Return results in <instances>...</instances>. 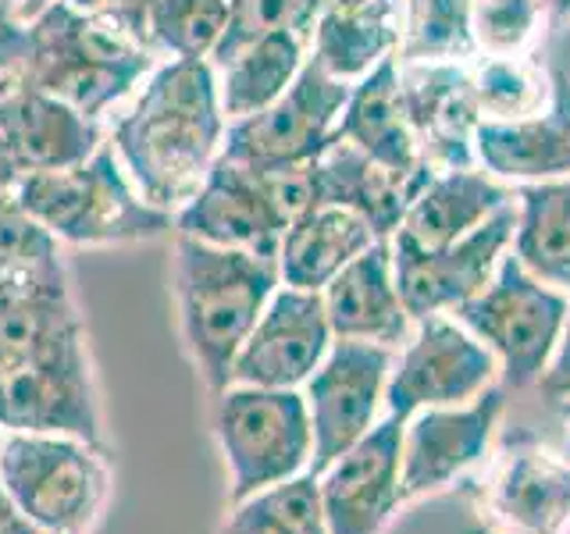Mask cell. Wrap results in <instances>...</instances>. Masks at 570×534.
<instances>
[{
    "label": "cell",
    "instance_id": "3957f363",
    "mask_svg": "<svg viewBox=\"0 0 570 534\" xmlns=\"http://www.w3.org/2000/svg\"><path fill=\"white\" fill-rule=\"evenodd\" d=\"M278 285L275 257L210 246L175 231L171 293L178 335L210 396L232 385V364Z\"/></svg>",
    "mask_w": 570,
    "mask_h": 534
},
{
    "label": "cell",
    "instance_id": "d6a6232c",
    "mask_svg": "<svg viewBox=\"0 0 570 534\" xmlns=\"http://www.w3.org/2000/svg\"><path fill=\"white\" fill-rule=\"evenodd\" d=\"M228 22V0H154L147 40L157 58H207Z\"/></svg>",
    "mask_w": 570,
    "mask_h": 534
},
{
    "label": "cell",
    "instance_id": "836d02e7",
    "mask_svg": "<svg viewBox=\"0 0 570 534\" xmlns=\"http://www.w3.org/2000/svg\"><path fill=\"white\" fill-rule=\"evenodd\" d=\"M321 8L325 0H228V22L210 53V65L228 61L236 50L272 32H293L311 43Z\"/></svg>",
    "mask_w": 570,
    "mask_h": 534
},
{
    "label": "cell",
    "instance_id": "8992f818",
    "mask_svg": "<svg viewBox=\"0 0 570 534\" xmlns=\"http://www.w3.org/2000/svg\"><path fill=\"white\" fill-rule=\"evenodd\" d=\"M210 432L228 474V503L311 471L314 432L299 388L228 385L214 396Z\"/></svg>",
    "mask_w": 570,
    "mask_h": 534
},
{
    "label": "cell",
    "instance_id": "484cf974",
    "mask_svg": "<svg viewBox=\"0 0 570 534\" xmlns=\"http://www.w3.org/2000/svg\"><path fill=\"white\" fill-rule=\"evenodd\" d=\"M403 0H325L311 36V58L328 76L356 82L400 47Z\"/></svg>",
    "mask_w": 570,
    "mask_h": 534
},
{
    "label": "cell",
    "instance_id": "2e32d148",
    "mask_svg": "<svg viewBox=\"0 0 570 534\" xmlns=\"http://www.w3.org/2000/svg\"><path fill=\"white\" fill-rule=\"evenodd\" d=\"M289 221L272 192L264 171L218 157L204 186L175 214L178 236H193L210 246L249 249L261 257H278V246Z\"/></svg>",
    "mask_w": 570,
    "mask_h": 534
},
{
    "label": "cell",
    "instance_id": "8d00e7d4",
    "mask_svg": "<svg viewBox=\"0 0 570 534\" xmlns=\"http://www.w3.org/2000/svg\"><path fill=\"white\" fill-rule=\"evenodd\" d=\"M71 4L104 18V22H111L121 32H129L132 40H139L142 47H150V40H147V11H150L154 0H71Z\"/></svg>",
    "mask_w": 570,
    "mask_h": 534
},
{
    "label": "cell",
    "instance_id": "8fae6325",
    "mask_svg": "<svg viewBox=\"0 0 570 534\" xmlns=\"http://www.w3.org/2000/svg\"><path fill=\"white\" fill-rule=\"evenodd\" d=\"M392 364H396V349L335 338L321 367L303 382L299 392L307 399L314 432L311 474H321L379 424Z\"/></svg>",
    "mask_w": 570,
    "mask_h": 534
},
{
    "label": "cell",
    "instance_id": "4dcf8cb0",
    "mask_svg": "<svg viewBox=\"0 0 570 534\" xmlns=\"http://www.w3.org/2000/svg\"><path fill=\"white\" fill-rule=\"evenodd\" d=\"M471 18L474 0H403L396 61L428 65L478 58Z\"/></svg>",
    "mask_w": 570,
    "mask_h": 534
},
{
    "label": "cell",
    "instance_id": "74e56055",
    "mask_svg": "<svg viewBox=\"0 0 570 534\" xmlns=\"http://www.w3.org/2000/svg\"><path fill=\"white\" fill-rule=\"evenodd\" d=\"M539 388L546 392L549 399H570V314H567V325H563V335H560V346L552 353V360L542 374Z\"/></svg>",
    "mask_w": 570,
    "mask_h": 534
},
{
    "label": "cell",
    "instance_id": "cb8c5ba5",
    "mask_svg": "<svg viewBox=\"0 0 570 534\" xmlns=\"http://www.w3.org/2000/svg\"><path fill=\"white\" fill-rule=\"evenodd\" d=\"M0 139L29 175L79 165L107 139V129L58 97L26 89L0 97Z\"/></svg>",
    "mask_w": 570,
    "mask_h": 534
},
{
    "label": "cell",
    "instance_id": "5bb4252c",
    "mask_svg": "<svg viewBox=\"0 0 570 534\" xmlns=\"http://www.w3.org/2000/svg\"><path fill=\"white\" fill-rule=\"evenodd\" d=\"M332 343L335 335L321 293L278 285L232 364V385L303 388Z\"/></svg>",
    "mask_w": 570,
    "mask_h": 534
},
{
    "label": "cell",
    "instance_id": "1f68e13d",
    "mask_svg": "<svg viewBox=\"0 0 570 534\" xmlns=\"http://www.w3.org/2000/svg\"><path fill=\"white\" fill-rule=\"evenodd\" d=\"M218 534H328L317 498V477L307 471L243 503H232Z\"/></svg>",
    "mask_w": 570,
    "mask_h": 534
},
{
    "label": "cell",
    "instance_id": "7bdbcfd3",
    "mask_svg": "<svg viewBox=\"0 0 570 534\" xmlns=\"http://www.w3.org/2000/svg\"><path fill=\"white\" fill-rule=\"evenodd\" d=\"M560 417L567 424V445H563V456L570 459V399H560Z\"/></svg>",
    "mask_w": 570,
    "mask_h": 534
},
{
    "label": "cell",
    "instance_id": "7402d4cb",
    "mask_svg": "<svg viewBox=\"0 0 570 534\" xmlns=\"http://www.w3.org/2000/svg\"><path fill=\"white\" fill-rule=\"evenodd\" d=\"M335 139L353 142L371 160L392 168V171H421L428 160L421 154V139L414 121H410L403 82H400V61L396 53L374 65L367 76L350 86V97L338 118Z\"/></svg>",
    "mask_w": 570,
    "mask_h": 534
},
{
    "label": "cell",
    "instance_id": "f1b7e54d",
    "mask_svg": "<svg viewBox=\"0 0 570 534\" xmlns=\"http://www.w3.org/2000/svg\"><path fill=\"white\" fill-rule=\"evenodd\" d=\"M307 40H299L293 32H272L236 50L228 61L214 65L225 118L239 121L246 115L264 111L267 103H275L293 86L299 68L307 65Z\"/></svg>",
    "mask_w": 570,
    "mask_h": 534
},
{
    "label": "cell",
    "instance_id": "ab89813d",
    "mask_svg": "<svg viewBox=\"0 0 570 534\" xmlns=\"http://www.w3.org/2000/svg\"><path fill=\"white\" fill-rule=\"evenodd\" d=\"M22 165L14 160V154L8 150V142L0 139V192H11L18 182H22Z\"/></svg>",
    "mask_w": 570,
    "mask_h": 534
},
{
    "label": "cell",
    "instance_id": "7c38bea8",
    "mask_svg": "<svg viewBox=\"0 0 570 534\" xmlns=\"http://www.w3.org/2000/svg\"><path fill=\"white\" fill-rule=\"evenodd\" d=\"M517 225V207H499L485 225H478L471 236L450 246L421 249L406 239L392 236V267H396V285L406 303L414 325L435 314H453L468 299H474L492 281L499 260L510 249Z\"/></svg>",
    "mask_w": 570,
    "mask_h": 534
},
{
    "label": "cell",
    "instance_id": "f546056e",
    "mask_svg": "<svg viewBox=\"0 0 570 534\" xmlns=\"http://www.w3.org/2000/svg\"><path fill=\"white\" fill-rule=\"evenodd\" d=\"M471 100L478 121H513L546 107L552 89V65L534 53H513V58H485L478 53L468 65Z\"/></svg>",
    "mask_w": 570,
    "mask_h": 534
},
{
    "label": "cell",
    "instance_id": "60d3db41",
    "mask_svg": "<svg viewBox=\"0 0 570 534\" xmlns=\"http://www.w3.org/2000/svg\"><path fill=\"white\" fill-rule=\"evenodd\" d=\"M542 11H546V18H549V26L552 29H560V26H567L570 22V0H534Z\"/></svg>",
    "mask_w": 570,
    "mask_h": 534
},
{
    "label": "cell",
    "instance_id": "603a6c76",
    "mask_svg": "<svg viewBox=\"0 0 570 534\" xmlns=\"http://www.w3.org/2000/svg\"><path fill=\"white\" fill-rule=\"evenodd\" d=\"M86 325L71 296L68 267L0 285V370L82 343Z\"/></svg>",
    "mask_w": 570,
    "mask_h": 534
},
{
    "label": "cell",
    "instance_id": "5b68a950",
    "mask_svg": "<svg viewBox=\"0 0 570 534\" xmlns=\"http://www.w3.org/2000/svg\"><path fill=\"white\" fill-rule=\"evenodd\" d=\"M104 445L71 435H22L0 442V488L43 534H94L111 498Z\"/></svg>",
    "mask_w": 570,
    "mask_h": 534
},
{
    "label": "cell",
    "instance_id": "44dd1931",
    "mask_svg": "<svg viewBox=\"0 0 570 534\" xmlns=\"http://www.w3.org/2000/svg\"><path fill=\"white\" fill-rule=\"evenodd\" d=\"M321 299H325V314L335 338H356V343L400 349L414 332V317H410L396 285L389 239H379L353 264H346L321 289Z\"/></svg>",
    "mask_w": 570,
    "mask_h": 534
},
{
    "label": "cell",
    "instance_id": "ba28073f",
    "mask_svg": "<svg viewBox=\"0 0 570 534\" xmlns=\"http://www.w3.org/2000/svg\"><path fill=\"white\" fill-rule=\"evenodd\" d=\"M350 86L353 82L328 76L307 53V65L275 103H267L257 115L228 121L222 157L254 171L311 165L335 139Z\"/></svg>",
    "mask_w": 570,
    "mask_h": 534
},
{
    "label": "cell",
    "instance_id": "7a4b0ae2",
    "mask_svg": "<svg viewBox=\"0 0 570 534\" xmlns=\"http://www.w3.org/2000/svg\"><path fill=\"white\" fill-rule=\"evenodd\" d=\"M160 58L104 18L53 0L32 18L0 8V97L47 93L107 121Z\"/></svg>",
    "mask_w": 570,
    "mask_h": 534
},
{
    "label": "cell",
    "instance_id": "d6986e66",
    "mask_svg": "<svg viewBox=\"0 0 570 534\" xmlns=\"http://www.w3.org/2000/svg\"><path fill=\"white\" fill-rule=\"evenodd\" d=\"M314 171V196L317 207H343L353 210L356 218H364L374 236L392 239L400 231L403 218L421 186L432 178V165L421 171H392L379 160H371L364 150H356L353 142L332 139L317 160H311Z\"/></svg>",
    "mask_w": 570,
    "mask_h": 534
},
{
    "label": "cell",
    "instance_id": "52a82bcc",
    "mask_svg": "<svg viewBox=\"0 0 570 534\" xmlns=\"http://www.w3.org/2000/svg\"><path fill=\"white\" fill-rule=\"evenodd\" d=\"M567 314L570 296L539 281L507 249L492 281L450 317H456L463 328L495 353L503 388L521 392L539 388L552 353L560 346Z\"/></svg>",
    "mask_w": 570,
    "mask_h": 534
},
{
    "label": "cell",
    "instance_id": "6da1fadb",
    "mask_svg": "<svg viewBox=\"0 0 570 534\" xmlns=\"http://www.w3.org/2000/svg\"><path fill=\"white\" fill-rule=\"evenodd\" d=\"M225 129L214 65L168 58L107 118V142L142 200L175 218L222 157Z\"/></svg>",
    "mask_w": 570,
    "mask_h": 534
},
{
    "label": "cell",
    "instance_id": "83f0119b",
    "mask_svg": "<svg viewBox=\"0 0 570 534\" xmlns=\"http://www.w3.org/2000/svg\"><path fill=\"white\" fill-rule=\"evenodd\" d=\"M513 207L510 254L539 281L570 296V178L517 186Z\"/></svg>",
    "mask_w": 570,
    "mask_h": 534
},
{
    "label": "cell",
    "instance_id": "ac0fdd59",
    "mask_svg": "<svg viewBox=\"0 0 570 534\" xmlns=\"http://www.w3.org/2000/svg\"><path fill=\"white\" fill-rule=\"evenodd\" d=\"M474 160L507 186L570 178V71L552 65L546 107L513 121H478Z\"/></svg>",
    "mask_w": 570,
    "mask_h": 534
},
{
    "label": "cell",
    "instance_id": "30bf717a",
    "mask_svg": "<svg viewBox=\"0 0 570 534\" xmlns=\"http://www.w3.org/2000/svg\"><path fill=\"white\" fill-rule=\"evenodd\" d=\"M0 432L71 435L107 449L86 338L36 356L29 364L0 370Z\"/></svg>",
    "mask_w": 570,
    "mask_h": 534
},
{
    "label": "cell",
    "instance_id": "9a60e30c",
    "mask_svg": "<svg viewBox=\"0 0 570 534\" xmlns=\"http://www.w3.org/2000/svg\"><path fill=\"white\" fill-rule=\"evenodd\" d=\"M400 442L403 421L385 414L353 449L314 474L328 534H385L396 521L403 506Z\"/></svg>",
    "mask_w": 570,
    "mask_h": 534
},
{
    "label": "cell",
    "instance_id": "f35d334b",
    "mask_svg": "<svg viewBox=\"0 0 570 534\" xmlns=\"http://www.w3.org/2000/svg\"><path fill=\"white\" fill-rule=\"evenodd\" d=\"M0 534H43L36 531L22 513L14 510V503L4 495V488H0Z\"/></svg>",
    "mask_w": 570,
    "mask_h": 534
},
{
    "label": "cell",
    "instance_id": "b9f144b4",
    "mask_svg": "<svg viewBox=\"0 0 570 534\" xmlns=\"http://www.w3.org/2000/svg\"><path fill=\"white\" fill-rule=\"evenodd\" d=\"M47 4H53V0H8L4 11L11 18H32V14H40Z\"/></svg>",
    "mask_w": 570,
    "mask_h": 534
},
{
    "label": "cell",
    "instance_id": "4fadbf2b",
    "mask_svg": "<svg viewBox=\"0 0 570 534\" xmlns=\"http://www.w3.org/2000/svg\"><path fill=\"white\" fill-rule=\"evenodd\" d=\"M507 409V388L492 385L478 399L460 406L421 409L403 424L400 442V488L403 503L445 492L478 467L492 449V435Z\"/></svg>",
    "mask_w": 570,
    "mask_h": 534
},
{
    "label": "cell",
    "instance_id": "ffe728a7",
    "mask_svg": "<svg viewBox=\"0 0 570 534\" xmlns=\"http://www.w3.org/2000/svg\"><path fill=\"white\" fill-rule=\"evenodd\" d=\"M471 61L400 65L403 100L414 121L424 160L439 168H471L478 111L471 100Z\"/></svg>",
    "mask_w": 570,
    "mask_h": 534
},
{
    "label": "cell",
    "instance_id": "e0dca14e",
    "mask_svg": "<svg viewBox=\"0 0 570 534\" xmlns=\"http://www.w3.org/2000/svg\"><path fill=\"white\" fill-rule=\"evenodd\" d=\"M478 516L492 534H567L570 459L534 442H510L481 481Z\"/></svg>",
    "mask_w": 570,
    "mask_h": 534
},
{
    "label": "cell",
    "instance_id": "d590c367",
    "mask_svg": "<svg viewBox=\"0 0 570 534\" xmlns=\"http://www.w3.org/2000/svg\"><path fill=\"white\" fill-rule=\"evenodd\" d=\"M546 32H552V26L534 0H474L471 36L474 50L485 58L534 53Z\"/></svg>",
    "mask_w": 570,
    "mask_h": 534
},
{
    "label": "cell",
    "instance_id": "d4e9b609",
    "mask_svg": "<svg viewBox=\"0 0 570 534\" xmlns=\"http://www.w3.org/2000/svg\"><path fill=\"white\" fill-rule=\"evenodd\" d=\"M513 192L517 186L499 182L478 165L439 168L414 196L396 239H406L421 249L450 246L471 236L478 225H485L499 207L513 204Z\"/></svg>",
    "mask_w": 570,
    "mask_h": 534
},
{
    "label": "cell",
    "instance_id": "ee69618b",
    "mask_svg": "<svg viewBox=\"0 0 570 534\" xmlns=\"http://www.w3.org/2000/svg\"><path fill=\"white\" fill-rule=\"evenodd\" d=\"M0 442H4V432H0Z\"/></svg>",
    "mask_w": 570,
    "mask_h": 534
},
{
    "label": "cell",
    "instance_id": "9c48e42d",
    "mask_svg": "<svg viewBox=\"0 0 570 534\" xmlns=\"http://www.w3.org/2000/svg\"><path fill=\"white\" fill-rule=\"evenodd\" d=\"M499 378L495 353L450 314L424 317L403 343L385 385V414L410 421L421 409L478 399Z\"/></svg>",
    "mask_w": 570,
    "mask_h": 534
},
{
    "label": "cell",
    "instance_id": "277c9868",
    "mask_svg": "<svg viewBox=\"0 0 570 534\" xmlns=\"http://www.w3.org/2000/svg\"><path fill=\"white\" fill-rule=\"evenodd\" d=\"M14 192L68 246H136L175 236V218L142 200L107 139L79 165L22 175Z\"/></svg>",
    "mask_w": 570,
    "mask_h": 534
},
{
    "label": "cell",
    "instance_id": "4316f807",
    "mask_svg": "<svg viewBox=\"0 0 570 534\" xmlns=\"http://www.w3.org/2000/svg\"><path fill=\"white\" fill-rule=\"evenodd\" d=\"M379 243L374 228L343 207H314L285 228L278 246V278L293 289L321 293L346 264Z\"/></svg>",
    "mask_w": 570,
    "mask_h": 534
},
{
    "label": "cell",
    "instance_id": "e575fe53",
    "mask_svg": "<svg viewBox=\"0 0 570 534\" xmlns=\"http://www.w3.org/2000/svg\"><path fill=\"white\" fill-rule=\"evenodd\" d=\"M61 243L18 204V192H0V285L61 271Z\"/></svg>",
    "mask_w": 570,
    "mask_h": 534
}]
</instances>
